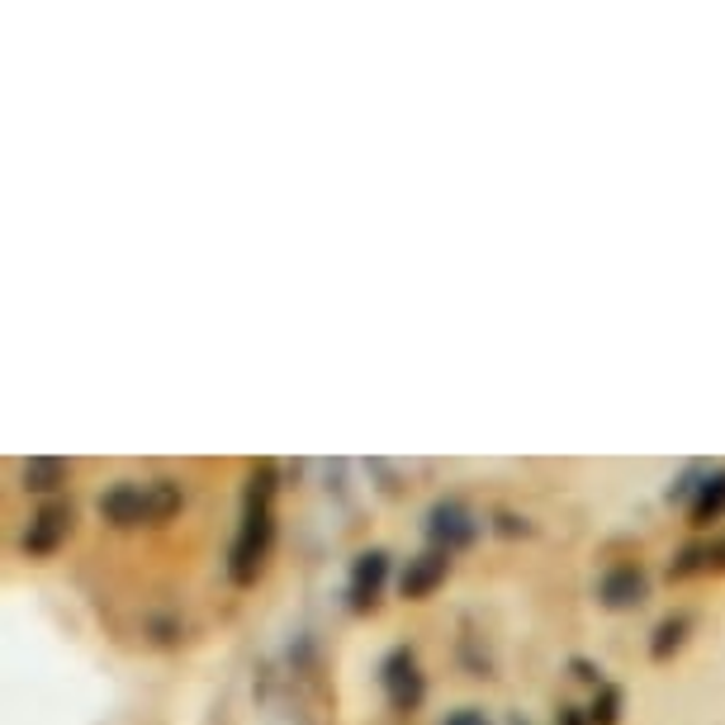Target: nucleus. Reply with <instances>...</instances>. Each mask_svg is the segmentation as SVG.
Instances as JSON below:
<instances>
[{
  "label": "nucleus",
  "instance_id": "f257e3e1",
  "mask_svg": "<svg viewBox=\"0 0 725 725\" xmlns=\"http://www.w3.org/2000/svg\"><path fill=\"white\" fill-rule=\"evenodd\" d=\"M271 465H261L252 474V493H246V517H242V532L233 545V578L238 583H252L261 574V564L271 555V541H275V522H271Z\"/></svg>",
  "mask_w": 725,
  "mask_h": 725
},
{
  "label": "nucleus",
  "instance_id": "f03ea898",
  "mask_svg": "<svg viewBox=\"0 0 725 725\" xmlns=\"http://www.w3.org/2000/svg\"><path fill=\"white\" fill-rule=\"evenodd\" d=\"M171 512H181V489L171 480L133 484L123 480L110 493H100V517L114 526H143V522H167Z\"/></svg>",
  "mask_w": 725,
  "mask_h": 725
},
{
  "label": "nucleus",
  "instance_id": "7ed1b4c3",
  "mask_svg": "<svg viewBox=\"0 0 725 725\" xmlns=\"http://www.w3.org/2000/svg\"><path fill=\"white\" fill-rule=\"evenodd\" d=\"M474 536H480V522H474V512H470L465 503L446 499V503H436V507L427 512V541L436 545V551L455 555V551H465Z\"/></svg>",
  "mask_w": 725,
  "mask_h": 725
},
{
  "label": "nucleus",
  "instance_id": "20e7f679",
  "mask_svg": "<svg viewBox=\"0 0 725 725\" xmlns=\"http://www.w3.org/2000/svg\"><path fill=\"white\" fill-rule=\"evenodd\" d=\"M380 678H384V693H389V702H394V712H417L422 697H427V678L417 674V664H413L409 650L389 654Z\"/></svg>",
  "mask_w": 725,
  "mask_h": 725
},
{
  "label": "nucleus",
  "instance_id": "39448f33",
  "mask_svg": "<svg viewBox=\"0 0 725 725\" xmlns=\"http://www.w3.org/2000/svg\"><path fill=\"white\" fill-rule=\"evenodd\" d=\"M645 597H650V578L641 564H616V570H607L603 583H597V603L612 612H631V607H641Z\"/></svg>",
  "mask_w": 725,
  "mask_h": 725
},
{
  "label": "nucleus",
  "instance_id": "423d86ee",
  "mask_svg": "<svg viewBox=\"0 0 725 725\" xmlns=\"http://www.w3.org/2000/svg\"><path fill=\"white\" fill-rule=\"evenodd\" d=\"M384 578H389V555H384V551L356 555V564H351V607H356V612H370V607H375Z\"/></svg>",
  "mask_w": 725,
  "mask_h": 725
},
{
  "label": "nucleus",
  "instance_id": "0eeeda50",
  "mask_svg": "<svg viewBox=\"0 0 725 725\" xmlns=\"http://www.w3.org/2000/svg\"><path fill=\"white\" fill-rule=\"evenodd\" d=\"M72 532V507L67 503H48L39 517L29 522V532H24V551L29 555H48V551H58V541Z\"/></svg>",
  "mask_w": 725,
  "mask_h": 725
},
{
  "label": "nucleus",
  "instance_id": "6e6552de",
  "mask_svg": "<svg viewBox=\"0 0 725 725\" xmlns=\"http://www.w3.org/2000/svg\"><path fill=\"white\" fill-rule=\"evenodd\" d=\"M446 574H451V555L446 551H427V555L409 560V570H403V578H399V593L403 597H427Z\"/></svg>",
  "mask_w": 725,
  "mask_h": 725
},
{
  "label": "nucleus",
  "instance_id": "1a4fd4ad",
  "mask_svg": "<svg viewBox=\"0 0 725 725\" xmlns=\"http://www.w3.org/2000/svg\"><path fill=\"white\" fill-rule=\"evenodd\" d=\"M725 517V470H712L693 499V526H712Z\"/></svg>",
  "mask_w": 725,
  "mask_h": 725
},
{
  "label": "nucleus",
  "instance_id": "9d476101",
  "mask_svg": "<svg viewBox=\"0 0 725 725\" xmlns=\"http://www.w3.org/2000/svg\"><path fill=\"white\" fill-rule=\"evenodd\" d=\"M62 480H67V465H62V460H48V455L24 460V489L48 493V489H58Z\"/></svg>",
  "mask_w": 725,
  "mask_h": 725
},
{
  "label": "nucleus",
  "instance_id": "9b49d317",
  "mask_svg": "<svg viewBox=\"0 0 725 725\" xmlns=\"http://www.w3.org/2000/svg\"><path fill=\"white\" fill-rule=\"evenodd\" d=\"M683 635H687V616H668V622H659V631H654V641H650V659H668V654L683 645Z\"/></svg>",
  "mask_w": 725,
  "mask_h": 725
},
{
  "label": "nucleus",
  "instance_id": "f8f14e48",
  "mask_svg": "<svg viewBox=\"0 0 725 725\" xmlns=\"http://www.w3.org/2000/svg\"><path fill=\"white\" fill-rule=\"evenodd\" d=\"M616 716H622V693H616V687H603L597 702H593V712H588V721L593 725H616Z\"/></svg>",
  "mask_w": 725,
  "mask_h": 725
},
{
  "label": "nucleus",
  "instance_id": "ddd939ff",
  "mask_svg": "<svg viewBox=\"0 0 725 725\" xmlns=\"http://www.w3.org/2000/svg\"><path fill=\"white\" fill-rule=\"evenodd\" d=\"M706 560H712V545H687V551L678 555V564H668V578H687V574H697Z\"/></svg>",
  "mask_w": 725,
  "mask_h": 725
},
{
  "label": "nucleus",
  "instance_id": "4468645a",
  "mask_svg": "<svg viewBox=\"0 0 725 725\" xmlns=\"http://www.w3.org/2000/svg\"><path fill=\"white\" fill-rule=\"evenodd\" d=\"M706 474H712V470H702V465H693V470H687V474H683V480H678L674 489H668V499H674V503H683V499H687V493H693V499H697V489L706 484Z\"/></svg>",
  "mask_w": 725,
  "mask_h": 725
},
{
  "label": "nucleus",
  "instance_id": "2eb2a0df",
  "mask_svg": "<svg viewBox=\"0 0 725 725\" xmlns=\"http://www.w3.org/2000/svg\"><path fill=\"white\" fill-rule=\"evenodd\" d=\"M441 725H489V716L480 712V706H460V712H451Z\"/></svg>",
  "mask_w": 725,
  "mask_h": 725
},
{
  "label": "nucleus",
  "instance_id": "dca6fc26",
  "mask_svg": "<svg viewBox=\"0 0 725 725\" xmlns=\"http://www.w3.org/2000/svg\"><path fill=\"white\" fill-rule=\"evenodd\" d=\"M574 674H578L583 683H597V668H593L588 659H574Z\"/></svg>",
  "mask_w": 725,
  "mask_h": 725
},
{
  "label": "nucleus",
  "instance_id": "f3484780",
  "mask_svg": "<svg viewBox=\"0 0 725 725\" xmlns=\"http://www.w3.org/2000/svg\"><path fill=\"white\" fill-rule=\"evenodd\" d=\"M560 725H583V721H578V712H574V706H560Z\"/></svg>",
  "mask_w": 725,
  "mask_h": 725
}]
</instances>
